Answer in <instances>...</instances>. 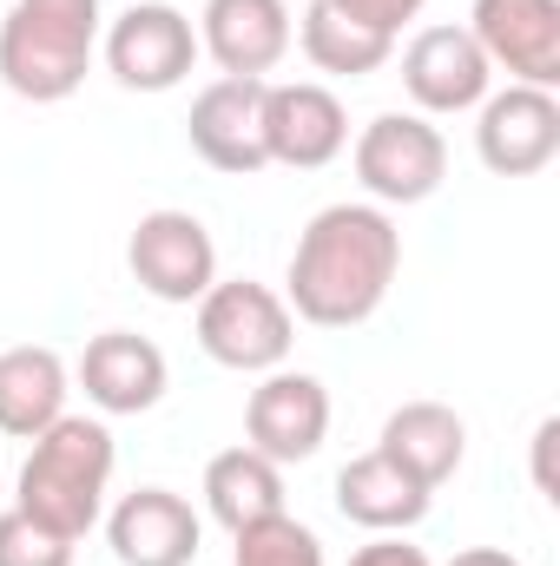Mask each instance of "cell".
<instances>
[{
    "instance_id": "1",
    "label": "cell",
    "mask_w": 560,
    "mask_h": 566,
    "mask_svg": "<svg viewBox=\"0 0 560 566\" xmlns=\"http://www.w3.org/2000/svg\"><path fill=\"white\" fill-rule=\"evenodd\" d=\"M396 271H403L396 218L370 198H343V205H323L297 231V251H290V271H283V303H290L297 323L356 329L390 303Z\"/></svg>"
},
{
    "instance_id": "2",
    "label": "cell",
    "mask_w": 560,
    "mask_h": 566,
    "mask_svg": "<svg viewBox=\"0 0 560 566\" xmlns=\"http://www.w3.org/2000/svg\"><path fill=\"white\" fill-rule=\"evenodd\" d=\"M113 468H120L113 428L100 422V416H60L46 434L27 441V468H20L13 507L80 547V541L106 521Z\"/></svg>"
},
{
    "instance_id": "3",
    "label": "cell",
    "mask_w": 560,
    "mask_h": 566,
    "mask_svg": "<svg viewBox=\"0 0 560 566\" xmlns=\"http://www.w3.org/2000/svg\"><path fill=\"white\" fill-rule=\"evenodd\" d=\"M106 33L100 0H13L0 13V86L27 106H60L86 86Z\"/></svg>"
},
{
    "instance_id": "4",
    "label": "cell",
    "mask_w": 560,
    "mask_h": 566,
    "mask_svg": "<svg viewBox=\"0 0 560 566\" xmlns=\"http://www.w3.org/2000/svg\"><path fill=\"white\" fill-rule=\"evenodd\" d=\"M290 343H297V316L271 283L258 277H218L198 296V349L218 363V369H238V376H271L290 363Z\"/></svg>"
},
{
    "instance_id": "5",
    "label": "cell",
    "mask_w": 560,
    "mask_h": 566,
    "mask_svg": "<svg viewBox=\"0 0 560 566\" xmlns=\"http://www.w3.org/2000/svg\"><path fill=\"white\" fill-rule=\"evenodd\" d=\"M350 165L370 205H428L448 178V139L422 113H376L350 145Z\"/></svg>"
},
{
    "instance_id": "6",
    "label": "cell",
    "mask_w": 560,
    "mask_h": 566,
    "mask_svg": "<svg viewBox=\"0 0 560 566\" xmlns=\"http://www.w3.org/2000/svg\"><path fill=\"white\" fill-rule=\"evenodd\" d=\"M100 60L126 93H172L198 66V27L172 0H133L100 33Z\"/></svg>"
},
{
    "instance_id": "7",
    "label": "cell",
    "mask_w": 560,
    "mask_h": 566,
    "mask_svg": "<svg viewBox=\"0 0 560 566\" xmlns=\"http://www.w3.org/2000/svg\"><path fill=\"white\" fill-rule=\"evenodd\" d=\"M126 264H133L145 296H158V303H198L218 283V244H211L205 218H191L178 205H158V211H145L139 224H133Z\"/></svg>"
},
{
    "instance_id": "8",
    "label": "cell",
    "mask_w": 560,
    "mask_h": 566,
    "mask_svg": "<svg viewBox=\"0 0 560 566\" xmlns=\"http://www.w3.org/2000/svg\"><path fill=\"white\" fill-rule=\"evenodd\" d=\"M403 93L416 99L422 119H448V113H475L495 93V66L475 46L468 27H422L403 46Z\"/></svg>"
},
{
    "instance_id": "9",
    "label": "cell",
    "mask_w": 560,
    "mask_h": 566,
    "mask_svg": "<svg viewBox=\"0 0 560 566\" xmlns=\"http://www.w3.org/2000/svg\"><path fill=\"white\" fill-rule=\"evenodd\" d=\"M468 33L508 86H560V0H475Z\"/></svg>"
},
{
    "instance_id": "10",
    "label": "cell",
    "mask_w": 560,
    "mask_h": 566,
    "mask_svg": "<svg viewBox=\"0 0 560 566\" xmlns=\"http://www.w3.org/2000/svg\"><path fill=\"white\" fill-rule=\"evenodd\" d=\"M323 441H330V389L310 369H271V376H258V389L245 402V448H258L278 468H297Z\"/></svg>"
},
{
    "instance_id": "11",
    "label": "cell",
    "mask_w": 560,
    "mask_h": 566,
    "mask_svg": "<svg viewBox=\"0 0 560 566\" xmlns=\"http://www.w3.org/2000/svg\"><path fill=\"white\" fill-rule=\"evenodd\" d=\"M475 151L495 178H535L560 151V99L541 86H501L475 106Z\"/></svg>"
},
{
    "instance_id": "12",
    "label": "cell",
    "mask_w": 560,
    "mask_h": 566,
    "mask_svg": "<svg viewBox=\"0 0 560 566\" xmlns=\"http://www.w3.org/2000/svg\"><path fill=\"white\" fill-rule=\"evenodd\" d=\"M265 151L290 171H323L350 151V113L317 80H265Z\"/></svg>"
},
{
    "instance_id": "13",
    "label": "cell",
    "mask_w": 560,
    "mask_h": 566,
    "mask_svg": "<svg viewBox=\"0 0 560 566\" xmlns=\"http://www.w3.org/2000/svg\"><path fill=\"white\" fill-rule=\"evenodd\" d=\"M185 139H191V151L211 171H225V178L265 171L271 165V151H265V80H211L191 99Z\"/></svg>"
},
{
    "instance_id": "14",
    "label": "cell",
    "mask_w": 560,
    "mask_h": 566,
    "mask_svg": "<svg viewBox=\"0 0 560 566\" xmlns=\"http://www.w3.org/2000/svg\"><path fill=\"white\" fill-rule=\"evenodd\" d=\"M73 382L86 389V402H93L100 416H145V409L165 402L172 363H165V349H158L152 336H139V329H100V336L80 349Z\"/></svg>"
},
{
    "instance_id": "15",
    "label": "cell",
    "mask_w": 560,
    "mask_h": 566,
    "mask_svg": "<svg viewBox=\"0 0 560 566\" xmlns=\"http://www.w3.org/2000/svg\"><path fill=\"white\" fill-rule=\"evenodd\" d=\"M297 27L283 0H205L198 13V53L218 66V80H265L290 53Z\"/></svg>"
},
{
    "instance_id": "16",
    "label": "cell",
    "mask_w": 560,
    "mask_h": 566,
    "mask_svg": "<svg viewBox=\"0 0 560 566\" xmlns=\"http://www.w3.org/2000/svg\"><path fill=\"white\" fill-rule=\"evenodd\" d=\"M106 547L120 566H191L205 547V521L172 488H133L106 514Z\"/></svg>"
},
{
    "instance_id": "17",
    "label": "cell",
    "mask_w": 560,
    "mask_h": 566,
    "mask_svg": "<svg viewBox=\"0 0 560 566\" xmlns=\"http://www.w3.org/2000/svg\"><path fill=\"white\" fill-rule=\"evenodd\" d=\"M428 507H435V488H422L383 448L343 461V474H336V514L363 534H409L428 521Z\"/></svg>"
},
{
    "instance_id": "18",
    "label": "cell",
    "mask_w": 560,
    "mask_h": 566,
    "mask_svg": "<svg viewBox=\"0 0 560 566\" xmlns=\"http://www.w3.org/2000/svg\"><path fill=\"white\" fill-rule=\"evenodd\" d=\"M73 396V369L60 363V349L46 343H13L0 349V434L7 441H33L66 416Z\"/></svg>"
},
{
    "instance_id": "19",
    "label": "cell",
    "mask_w": 560,
    "mask_h": 566,
    "mask_svg": "<svg viewBox=\"0 0 560 566\" xmlns=\"http://www.w3.org/2000/svg\"><path fill=\"white\" fill-rule=\"evenodd\" d=\"M205 514L225 534H245V527H258L271 514H290L283 507V468L265 461L258 448H245V441L225 448V454H211L205 461Z\"/></svg>"
},
{
    "instance_id": "20",
    "label": "cell",
    "mask_w": 560,
    "mask_h": 566,
    "mask_svg": "<svg viewBox=\"0 0 560 566\" xmlns=\"http://www.w3.org/2000/svg\"><path fill=\"white\" fill-rule=\"evenodd\" d=\"M376 448L390 461H403L422 488H442L462 468V454H468V422L448 402H403V409H390Z\"/></svg>"
},
{
    "instance_id": "21",
    "label": "cell",
    "mask_w": 560,
    "mask_h": 566,
    "mask_svg": "<svg viewBox=\"0 0 560 566\" xmlns=\"http://www.w3.org/2000/svg\"><path fill=\"white\" fill-rule=\"evenodd\" d=\"M297 46H303V60H310L317 73H330V80H370V73H383L390 53H396L390 33H370V27L343 20L330 0H310V7H303Z\"/></svg>"
},
{
    "instance_id": "22",
    "label": "cell",
    "mask_w": 560,
    "mask_h": 566,
    "mask_svg": "<svg viewBox=\"0 0 560 566\" xmlns=\"http://www.w3.org/2000/svg\"><path fill=\"white\" fill-rule=\"evenodd\" d=\"M231 541H238L231 566H330L317 527H303L297 514H271V521H258V527H245Z\"/></svg>"
},
{
    "instance_id": "23",
    "label": "cell",
    "mask_w": 560,
    "mask_h": 566,
    "mask_svg": "<svg viewBox=\"0 0 560 566\" xmlns=\"http://www.w3.org/2000/svg\"><path fill=\"white\" fill-rule=\"evenodd\" d=\"M0 566H73V541H60L33 514L7 507L0 514Z\"/></svg>"
},
{
    "instance_id": "24",
    "label": "cell",
    "mask_w": 560,
    "mask_h": 566,
    "mask_svg": "<svg viewBox=\"0 0 560 566\" xmlns=\"http://www.w3.org/2000/svg\"><path fill=\"white\" fill-rule=\"evenodd\" d=\"M330 7H336L343 20L370 27V33H390V40H396V33L422 13V0H330Z\"/></svg>"
},
{
    "instance_id": "25",
    "label": "cell",
    "mask_w": 560,
    "mask_h": 566,
    "mask_svg": "<svg viewBox=\"0 0 560 566\" xmlns=\"http://www.w3.org/2000/svg\"><path fill=\"white\" fill-rule=\"evenodd\" d=\"M350 566H428V554L409 547L403 534H376L370 547H356V554H350Z\"/></svg>"
},
{
    "instance_id": "26",
    "label": "cell",
    "mask_w": 560,
    "mask_h": 566,
    "mask_svg": "<svg viewBox=\"0 0 560 566\" xmlns=\"http://www.w3.org/2000/svg\"><path fill=\"white\" fill-rule=\"evenodd\" d=\"M554 441H560V416H548V422L535 428V488H541L548 501H560V481H554Z\"/></svg>"
},
{
    "instance_id": "27",
    "label": "cell",
    "mask_w": 560,
    "mask_h": 566,
    "mask_svg": "<svg viewBox=\"0 0 560 566\" xmlns=\"http://www.w3.org/2000/svg\"><path fill=\"white\" fill-rule=\"evenodd\" d=\"M448 566H521V560H515L508 547H462Z\"/></svg>"
}]
</instances>
